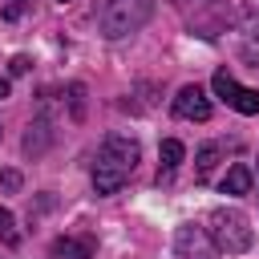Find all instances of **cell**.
<instances>
[{
    "label": "cell",
    "mask_w": 259,
    "mask_h": 259,
    "mask_svg": "<svg viewBox=\"0 0 259 259\" xmlns=\"http://www.w3.org/2000/svg\"><path fill=\"white\" fill-rule=\"evenodd\" d=\"M138 158H142V146L125 134H109L97 150V162H93V190L97 194H117L130 174L138 170Z\"/></svg>",
    "instance_id": "1"
},
{
    "label": "cell",
    "mask_w": 259,
    "mask_h": 259,
    "mask_svg": "<svg viewBox=\"0 0 259 259\" xmlns=\"http://www.w3.org/2000/svg\"><path fill=\"white\" fill-rule=\"evenodd\" d=\"M154 8H158V0H105L97 12V28L105 40H121V36L146 28Z\"/></svg>",
    "instance_id": "2"
},
{
    "label": "cell",
    "mask_w": 259,
    "mask_h": 259,
    "mask_svg": "<svg viewBox=\"0 0 259 259\" xmlns=\"http://www.w3.org/2000/svg\"><path fill=\"white\" fill-rule=\"evenodd\" d=\"M206 235H210L214 247L227 251V255H243V251L255 243V231H251L247 214L235 210V206H214V210L206 214Z\"/></svg>",
    "instance_id": "3"
},
{
    "label": "cell",
    "mask_w": 259,
    "mask_h": 259,
    "mask_svg": "<svg viewBox=\"0 0 259 259\" xmlns=\"http://www.w3.org/2000/svg\"><path fill=\"white\" fill-rule=\"evenodd\" d=\"M210 85H214V93H219V97H223V101H227L235 113H247V117H251V113H259V89L239 85V81H235L227 69H219Z\"/></svg>",
    "instance_id": "4"
},
{
    "label": "cell",
    "mask_w": 259,
    "mask_h": 259,
    "mask_svg": "<svg viewBox=\"0 0 259 259\" xmlns=\"http://www.w3.org/2000/svg\"><path fill=\"white\" fill-rule=\"evenodd\" d=\"M174 255H178V259H214L219 247H214V239L206 235V227L186 223V227H178V235H174Z\"/></svg>",
    "instance_id": "5"
},
{
    "label": "cell",
    "mask_w": 259,
    "mask_h": 259,
    "mask_svg": "<svg viewBox=\"0 0 259 259\" xmlns=\"http://www.w3.org/2000/svg\"><path fill=\"white\" fill-rule=\"evenodd\" d=\"M174 113L182 121H206L210 117V97L202 85H182L178 97H174Z\"/></svg>",
    "instance_id": "6"
},
{
    "label": "cell",
    "mask_w": 259,
    "mask_h": 259,
    "mask_svg": "<svg viewBox=\"0 0 259 259\" xmlns=\"http://www.w3.org/2000/svg\"><path fill=\"white\" fill-rule=\"evenodd\" d=\"M49 259H93V239H77V235H61L49 247Z\"/></svg>",
    "instance_id": "7"
},
{
    "label": "cell",
    "mask_w": 259,
    "mask_h": 259,
    "mask_svg": "<svg viewBox=\"0 0 259 259\" xmlns=\"http://www.w3.org/2000/svg\"><path fill=\"white\" fill-rule=\"evenodd\" d=\"M49 142H53V121L40 113V117L28 125V134H24V154H32V158H36V154H45V150H49Z\"/></svg>",
    "instance_id": "8"
},
{
    "label": "cell",
    "mask_w": 259,
    "mask_h": 259,
    "mask_svg": "<svg viewBox=\"0 0 259 259\" xmlns=\"http://www.w3.org/2000/svg\"><path fill=\"white\" fill-rule=\"evenodd\" d=\"M227 154L223 142H206L198 154H194V182H210V170L219 166V158Z\"/></svg>",
    "instance_id": "9"
},
{
    "label": "cell",
    "mask_w": 259,
    "mask_h": 259,
    "mask_svg": "<svg viewBox=\"0 0 259 259\" xmlns=\"http://www.w3.org/2000/svg\"><path fill=\"white\" fill-rule=\"evenodd\" d=\"M251 182H255L251 166L247 162H235L227 170V178H223V194H251Z\"/></svg>",
    "instance_id": "10"
},
{
    "label": "cell",
    "mask_w": 259,
    "mask_h": 259,
    "mask_svg": "<svg viewBox=\"0 0 259 259\" xmlns=\"http://www.w3.org/2000/svg\"><path fill=\"white\" fill-rule=\"evenodd\" d=\"M182 154H186L182 142H178V138H166L162 150H158V162H162V166H158V178H162V174H174V170L182 166Z\"/></svg>",
    "instance_id": "11"
},
{
    "label": "cell",
    "mask_w": 259,
    "mask_h": 259,
    "mask_svg": "<svg viewBox=\"0 0 259 259\" xmlns=\"http://www.w3.org/2000/svg\"><path fill=\"white\" fill-rule=\"evenodd\" d=\"M65 101H69V117L73 121H85V85L81 81L65 85Z\"/></svg>",
    "instance_id": "12"
},
{
    "label": "cell",
    "mask_w": 259,
    "mask_h": 259,
    "mask_svg": "<svg viewBox=\"0 0 259 259\" xmlns=\"http://www.w3.org/2000/svg\"><path fill=\"white\" fill-rule=\"evenodd\" d=\"M0 239H4L8 247H16V239H20V235H16V219H12L4 206H0Z\"/></svg>",
    "instance_id": "13"
},
{
    "label": "cell",
    "mask_w": 259,
    "mask_h": 259,
    "mask_svg": "<svg viewBox=\"0 0 259 259\" xmlns=\"http://www.w3.org/2000/svg\"><path fill=\"white\" fill-rule=\"evenodd\" d=\"M24 12H32V0H8V4L0 8V16H4V20H20Z\"/></svg>",
    "instance_id": "14"
},
{
    "label": "cell",
    "mask_w": 259,
    "mask_h": 259,
    "mask_svg": "<svg viewBox=\"0 0 259 259\" xmlns=\"http://www.w3.org/2000/svg\"><path fill=\"white\" fill-rule=\"evenodd\" d=\"M0 186H4L8 194H12V190H20V174H16V170H4V174H0Z\"/></svg>",
    "instance_id": "15"
},
{
    "label": "cell",
    "mask_w": 259,
    "mask_h": 259,
    "mask_svg": "<svg viewBox=\"0 0 259 259\" xmlns=\"http://www.w3.org/2000/svg\"><path fill=\"white\" fill-rule=\"evenodd\" d=\"M8 73H12V77H24V73H28V57H12V61H8Z\"/></svg>",
    "instance_id": "16"
},
{
    "label": "cell",
    "mask_w": 259,
    "mask_h": 259,
    "mask_svg": "<svg viewBox=\"0 0 259 259\" xmlns=\"http://www.w3.org/2000/svg\"><path fill=\"white\" fill-rule=\"evenodd\" d=\"M4 97H8V81L0 77V101H4Z\"/></svg>",
    "instance_id": "17"
},
{
    "label": "cell",
    "mask_w": 259,
    "mask_h": 259,
    "mask_svg": "<svg viewBox=\"0 0 259 259\" xmlns=\"http://www.w3.org/2000/svg\"><path fill=\"white\" fill-rule=\"evenodd\" d=\"M61 4H65V0H61Z\"/></svg>",
    "instance_id": "18"
}]
</instances>
